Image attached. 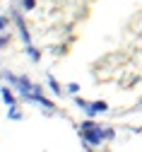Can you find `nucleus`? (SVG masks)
<instances>
[{"label": "nucleus", "mask_w": 142, "mask_h": 152, "mask_svg": "<svg viewBox=\"0 0 142 152\" xmlns=\"http://www.w3.org/2000/svg\"><path fill=\"white\" fill-rule=\"evenodd\" d=\"M82 138H84V142H89V145H99V142H104V140H111L116 133L111 130V128H101V126H96L94 121H84L82 123Z\"/></svg>", "instance_id": "1"}, {"label": "nucleus", "mask_w": 142, "mask_h": 152, "mask_svg": "<svg viewBox=\"0 0 142 152\" xmlns=\"http://www.w3.org/2000/svg\"><path fill=\"white\" fill-rule=\"evenodd\" d=\"M17 27H19V34H22L24 44L29 46V31H27V24H24V20H22V17H17Z\"/></svg>", "instance_id": "2"}, {"label": "nucleus", "mask_w": 142, "mask_h": 152, "mask_svg": "<svg viewBox=\"0 0 142 152\" xmlns=\"http://www.w3.org/2000/svg\"><path fill=\"white\" fill-rule=\"evenodd\" d=\"M0 94H3V102H5L7 106H15V102H17V99L12 97V92H10L7 87H3V92H0Z\"/></svg>", "instance_id": "3"}, {"label": "nucleus", "mask_w": 142, "mask_h": 152, "mask_svg": "<svg viewBox=\"0 0 142 152\" xmlns=\"http://www.w3.org/2000/svg\"><path fill=\"white\" fill-rule=\"evenodd\" d=\"M7 118H12V121H19V118H22V113H19L15 106H10V111H7Z\"/></svg>", "instance_id": "4"}, {"label": "nucleus", "mask_w": 142, "mask_h": 152, "mask_svg": "<svg viewBox=\"0 0 142 152\" xmlns=\"http://www.w3.org/2000/svg\"><path fill=\"white\" fill-rule=\"evenodd\" d=\"M27 53H29V58H31L34 63H39V58H41V56H39V51H36V48H31V46H27Z\"/></svg>", "instance_id": "5"}, {"label": "nucleus", "mask_w": 142, "mask_h": 152, "mask_svg": "<svg viewBox=\"0 0 142 152\" xmlns=\"http://www.w3.org/2000/svg\"><path fill=\"white\" fill-rule=\"evenodd\" d=\"M48 87L53 89V94H60V85H58V82H55L53 77H48Z\"/></svg>", "instance_id": "6"}, {"label": "nucleus", "mask_w": 142, "mask_h": 152, "mask_svg": "<svg viewBox=\"0 0 142 152\" xmlns=\"http://www.w3.org/2000/svg\"><path fill=\"white\" fill-rule=\"evenodd\" d=\"M22 7L24 10H34L36 7V0H22Z\"/></svg>", "instance_id": "7"}, {"label": "nucleus", "mask_w": 142, "mask_h": 152, "mask_svg": "<svg viewBox=\"0 0 142 152\" xmlns=\"http://www.w3.org/2000/svg\"><path fill=\"white\" fill-rule=\"evenodd\" d=\"M77 89H79V87H77V82H70V85H68V92H72V94H77Z\"/></svg>", "instance_id": "8"}, {"label": "nucleus", "mask_w": 142, "mask_h": 152, "mask_svg": "<svg viewBox=\"0 0 142 152\" xmlns=\"http://www.w3.org/2000/svg\"><path fill=\"white\" fill-rule=\"evenodd\" d=\"M7 27V20H5V17H0V29H5Z\"/></svg>", "instance_id": "9"}, {"label": "nucleus", "mask_w": 142, "mask_h": 152, "mask_svg": "<svg viewBox=\"0 0 142 152\" xmlns=\"http://www.w3.org/2000/svg\"><path fill=\"white\" fill-rule=\"evenodd\" d=\"M5 44H7V39H5V36H0V48H3Z\"/></svg>", "instance_id": "10"}]
</instances>
